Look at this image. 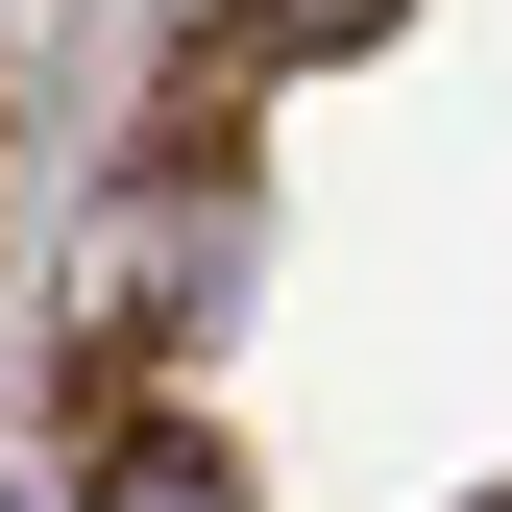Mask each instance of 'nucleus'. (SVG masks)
<instances>
[{
	"instance_id": "obj_1",
	"label": "nucleus",
	"mask_w": 512,
	"mask_h": 512,
	"mask_svg": "<svg viewBox=\"0 0 512 512\" xmlns=\"http://www.w3.org/2000/svg\"><path fill=\"white\" fill-rule=\"evenodd\" d=\"M122 512H220V464H122Z\"/></svg>"
}]
</instances>
